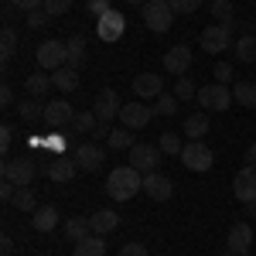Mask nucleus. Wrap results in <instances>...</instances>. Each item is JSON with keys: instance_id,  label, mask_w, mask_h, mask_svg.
Here are the masks:
<instances>
[{"instance_id": "f257e3e1", "label": "nucleus", "mask_w": 256, "mask_h": 256, "mask_svg": "<svg viewBox=\"0 0 256 256\" xmlns=\"http://www.w3.org/2000/svg\"><path fill=\"white\" fill-rule=\"evenodd\" d=\"M137 192H144V174H140L137 168L123 164V168H113L110 171V178H106V195L113 198V202H130Z\"/></svg>"}, {"instance_id": "f03ea898", "label": "nucleus", "mask_w": 256, "mask_h": 256, "mask_svg": "<svg viewBox=\"0 0 256 256\" xmlns=\"http://www.w3.org/2000/svg\"><path fill=\"white\" fill-rule=\"evenodd\" d=\"M140 14H144V24H147L154 34L171 31V24H174V10H171L168 0H147V4L140 7Z\"/></svg>"}, {"instance_id": "7ed1b4c3", "label": "nucleus", "mask_w": 256, "mask_h": 256, "mask_svg": "<svg viewBox=\"0 0 256 256\" xmlns=\"http://www.w3.org/2000/svg\"><path fill=\"white\" fill-rule=\"evenodd\" d=\"M198 106L202 110H212V113H222L232 106V89L222 86V82H208V86H198Z\"/></svg>"}, {"instance_id": "20e7f679", "label": "nucleus", "mask_w": 256, "mask_h": 256, "mask_svg": "<svg viewBox=\"0 0 256 256\" xmlns=\"http://www.w3.org/2000/svg\"><path fill=\"white\" fill-rule=\"evenodd\" d=\"M34 58H38V65L44 68V72H58L62 65H68V44H65V41L48 38V41H41V44H38Z\"/></svg>"}, {"instance_id": "39448f33", "label": "nucleus", "mask_w": 256, "mask_h": 256, "mask_svg": "<svg viewBox=\"0 0 256 256\" xmlns=\"http://www.w3.org/2000/svg\"><path fill=\"white\" fill-rule=\"evenodd\" d=\"M38 178V164L31 158H7L4 160V181H14L18 188H31Z\"/></svg>"}, {"instance_id": "423d86ee", "label": "nucleus", "mask_w": 256, "mask_h": 256, "mask_svg": "<svg viewBox=\"0 0 256 256\" xmlns=\"http://www.w3.org/2000/svg\"><path fill=\"white\" fill-rule=\"evenodd\" d=\"M181 164L188 168V171H212V164H216V154H212V147L208 144H202V140H188L184 144V150H181Z\"/></svg>"}, {"instance_id": "0eeeda50", "label": "nucleus", "mask_w": 256, "mask_h": 256, "mask_svg": "<svg viewBox=\"0 0 256 256\" xmlns=\"http://www.w3.org/2000/svg\"><path fill=\"white\" fill-rule=\"evenodd\" d=\"M150 120H154V106H147V102H123V110H120V123L134 134L144 130Z\"/></svg>"}, {"instance_id": "6e6552de", "label": "nucleus", "mask_w": 256, "mask_h": 256, "mask_svg": "<svg viewBox=\"0 0 256 256\" xmlns=\"http://www.w3.org/2000/svg\"><path fill=\"white\" fill-rule=\"evenodd\" d=\"M120 110H123V102H120L116 89H99L96 92V99H92V113L99 116L102 126H110V120L120 116Z\"/></svg>"}, {"instance_id": "1a4fd4ad", "label": "nucleus", "mask_w": 256, "mask_h": 256, "mask_svg": "<svg viewBox=\"0 0 256 256\" xmlns=\"http://www.w3.org/2000/svg\"><path fill=\"white\" fill-rule=\"evenodd\" d=\"M158 164H160L158 144H137V147H130V168H137L140 174L158 171Z\"/></svg>"}, {"instance_id": "9d476101", "label": "nucleus", "mask_w": 256, "mask_h": 256, "mask_svg": "<svg viewBox=\"0 0 256 256\" xmlns=\"http://www.w3.org/2000/svg\"><path fill=\"white\" fill-rule=\"evenodd\" d=\"M123 31H126V18H123L120 10H110V14L96 18V34H99V41L113 44V41L123 38Z\"/></svg>"}, {"instance_id": "9b49d317", "label": "nucleus", "mask_w": 256, "mask_h": 256, "mask_svg": "<svg viewBox=\"0 0 256 256\" xmlns=\"http://www.w3.org/2000/svg\"><path fill=\"white\" fill-rule=\"evenodd\" d=\"M72 120H76V110L68 99H48L44 102V123L48 126L62 130V126H72Z\"/></svg>"}, {"instance_id": "f8f14e48", "label": "nucleus", "mask_w": 256, "mask_h": 256, "mask_svg": "<svg viewBox=\"0 0 256 256\" xmlns=\"http://www.w3.org/2000/svg\"><path fill=\"white\" fill-rule=\"evenodd\" d=\"M198 44L208 52V55H222L226 48H232V34L222 28V24H208L205 31H202V38H198Z\"/></svg>"}, {"instance_id": "ddd939ff", "label": "nucleus", "mask_w": 256, "mask_h": 256, "mask_svg": "<svg viewBox=\"0 0 256 256\" xmlns=\"http://www.w3.org/2000/svg\"><path fill=\"white\" fill-rule=\"evenodd\" d=\"M144 195L150 202H168L174 195V181L168 174H160V171H150V174H144Z\"/></svg>"}, {"instance_id": "4468645a", "label": "nucleus", "mask_w": 256, "mask_h": 256, "mask_svg": "<svg viewBox=\"0 0 256 256\" xmlns=\"http://www.w3.org/2000/svg\"><path fill=\"white\" fill-rule=\"evenodd\" d=\"M232 192L242 205H256V168H239L236 178H232Z\"/></svg>"}, {"instance_id": "2eb2a0df", "label": "nucleus", "mask_w": 256, "mask_h": 256, "mask_svg": "<svg viewBox=\"0 0 256 256\" xmlns=\"http://www.w3.org/2000/svg\"><path fill=\"white\" fill-rule=\"evenodd\" d=\"M41 171L48 174V181H55V184H68V181L76 178V171H79V164H76V158H65V154H58V158L48 160Z\"/></svg>"}, {"instance_id": "dca6fc26", "label": "nucleus", "mask_w": 256, "mask_h": 256, "mask_svg": "<svg viewBox=\"0 0 256 256\" xmlns=\"http://www.w3.org/2000/svg\"><path fill=\"white\" fill-rule=\"evenodd\" d=\"M188 68H192V48L188 44H174V48H168V55H164V72H171V76H188Z\"/></svg>"}, {"instance_id": "f3484780", "label": "nucleus", "mask_w": 256, "mask_h": 256, "mask_svg": "<svg viewBox=\"0 0 256 256\" xmlns=\"http://www.w3.org/2000/svg\"><path fill=\"white\" fill-rule=\"evenodd\" d=\"M134 96H137V99H158V96H164V79H160L158 72H140L137 79H134Z\"/></svg>"}, {"instance_id": "a211bd4d", "label": "nucleus", "mask_w": 256, "mask_h": 256, "mask_svg": "<svg viewBox=\"0 0 256 256\" xmlns=\"http://www.w3.org/2000/svg\"><path fill=\"white\" fill-rule=\"evenodd\" d=\"M72 158H76V164H79V171H99L102 160H106V154H102L99 144H79Z\"/></svg>"}, {"instance_id": "6ab92c4d", "label": "nucleus", "mask_w": 256, "mask_h": 256, "mask_svg": "<svg viewBox=\"0 0 256 256\" xmlns=\"http://www.w3.org/2000/svg\"><path fill=\"white\" fill-rule=\"evenodd\" d=\"M250 242H253V226L250 222H236L229 229V239H226V250H232L239 256H250Z\"/></svg>"}, {"instance_id": "aec40b11", "label": "nucleus", "mask_w": 256, "mask_h": 256, "mask_svg": "<svg viewBox=\"0 0 256 256\" xmlns=\"http://www.w3.org/2000/svg\"><path fill=\"white\" fill-rule=\"evenodd\" d=\"M31 226H34L38 232H52V229L58 226V208H55V205H38V208L31 212Z\"/></svg>"}, {"instance_id": "412c9836", "label": "nucleus", "mask_w": 256, "mask_h": 256, "mask_svg": "<svg viewBox=\"0 0 256 256\" xmlns=\"http://www.w3.org/2000/svg\"><path fill=\"white\" fill-rule=\"evenodd\" d=\"M232 55H236L242 65H253L256 62V34L253 31H246V34H239V38L232 41Z\"/></svg>"}, {"instance_id": "4be33fe9", "label": "nucleus", "mask_w": 256, "mask_h": 256, "mask_svg": "<svg viewBox=\"0 0 256 256\" xmlns=\"http://www.w3.org/2000/svg\"><path fill=\"white\" fill-rule=\"evenodd\" d=\"M48 89H55V82H52V76H48L44 68H41V72H31V76L24 79V92L34 96V99L48 96Z\"/></svg>"}, {"instance_id": "5701e85b", "label": "nucleus", "mask_w": 256, "mask_h": 256, "mask_svg": "<svg viewBox=\"0 0 256 256\" xmlns=\"http://www.w3.org/2000/svg\"><path fill=\"white\" fill-rule=\"evenodd\" d=\"M89 226H92L96 236H106V232H113V229L120 226V216L113 212V208H99V212L89 216Z\"/></svg>"}, {"instance_id": "b1692460", "label": "nucleus", "mask_w": 256, "mask_h": 256, "mask_svg": "<svg viewBox=\"0 0 256 256\" xmlns=\"http://www.w3.org/2000/svg\"><path fill=\"white\" fill-rule=\"evenodd\" d=\"M52 82H55L58 92H76L79 89V72L72 65H62L58 72H52Z\"/></svg>"}, {"instance_id": "393cba45", "label": "nucleus", "mask_w": 256, "mask_h": 256, "mask_svg": "<svg viewBox=\"0 0 256 256\" xmlns=\"http://www.w3.org/2000/svg\"><path fill=\"white\" fill-rule=\"evenodd\" d=\"M232 102L242 110H256V82H236L232 86Z\"/></svg>"}, {"instance_id": "a878e982", "label": "nucleus", "mask_w": 256, "mask_h": 256, "mask_svg": "<svg viewBox=\"0 0 256 256\" xmlns=\"http://www.w3.org/2000/svg\"><path fill=\"white\" fill-rule=\"evenodd\" d=\"M76 256H106V239L102 236H86L76 242Z\"/></svg>"}, {"instance_id": "bb28decb", "label": "nucleus", "mask_w": 256, "mask_h": 256, "mask_svg": "<svg viewBox=\"0 0 256 256\" xmlns=\"http://www.w3.org/2000/svg\"><path fill=\"white\" fill-rule=\"evenodd\" d=\"M106 147H110V150H130V147H137V140H134V130H126V126H120V130H110V137H106Z\"/></svg>"}, {"instance_id": "cd10ccee", "label": "nucleus", "mask_w": 256, "mask_h": 256, "mask_svg": "<svg viewBox=\"0 0 256 256\" xmlns=\"http://www.w3.org/2000/svg\"><path fill=\"white\" fill-rule=\"evenodd\" d=\"M158 150H160V154H168V158H181V150H184V140H181V134H174V130L160 134Z\"/></svg>"}, {"instance_id": "c85d7f7f", "label": "nucleus", "mask_w": 256, "mask_h": 256, "mask_svg": "<svg viewBox=\"0 0 256 256\" xmlns=\"http://www.w3.org/2000/svg\"><path fill=\"white\" fill-rule=\"evenodd\" d=\"M18 110H20V120L24 123H38V120H44V102L34 96H28L24 102H18Z\"/></svg>"}, {"instance_id": "c756f323", "label": "nucleus", "mask_w": 256, "mask_h": 256, "mask_svg": "<svg viewBox=\"0 0 256 256\" xmlns=\"http://www.w3.org/2000/svg\"><path fill=\"white\" fill-rule=\"evenodd\" d=\"M205 134H208V116L205 113H195V116L184 120V137L188 140H205Z\"/></svg>"}, {"instance_id": "7c9ffc66", "label": "nucleus", "mask_w": 256, "mask_h": 256, "mask_svg": "<svg viewBox=\"0 0 256 256\" xmlns=\"http://www.w3.org/2000/svg\"><path fill=\"white\" fill-rule=\"evenodd\" d=\"M65 236L72 239V242H79V239L92 236V226H89V218H82V216H72L68 222H65Z\"/></svg>"}, {"instance_id": "2f4dec72", "label": "nucleus", "mask_w": 256, "mask_h": 256, "mask_svg": "<svg viewBox=\"0 0 256 256\" xmlns=\"http://www.w3.org/2000/svg\"><path fill=\"white\" fill-rule=\"evenodd\" d=\"M10 205H14L18 212H34V208H38V195H34V188H18L14 198H10Z\"/></svg>"}, {"instance_id": "473e14b6", "label": "nucleus", "mask_w": 256, "mask_h": 256, "mask_svg": "<svg viewBox=\"0 0 256 256\" xmlns=\"http://www.w3.org/2000/svg\"><path fill=\"white\" fill-rule=\"evenodd\" d=\"M14 55H18V31L14 28H4L0 31V58L10 62Z\"/></svg>"}, {"instance_id": "72a5a7b5", "label": "nucleus", "mask_w": 256, "mask_h": 256, "mask_svg": "<svg viewBox=\"0 0 256 256\" xmlns=\"http://www.w3.org/2000/svg\"><path fill=\"white\" fill-rule=\"evenodd\" d=\"M72 130H76V134H96V130H99V116L92 113V110H89V113H76Z\"/></svg>"}, {"instance_id": "f704fd0d", "label": "nucleus", "mask_w": 256, "mask_h": 256, "mask_svg": "<svg viewBox=\"0 0 256 256\" xmlns=\"http://www.w3.org/2000/svg\"><path fill=\"white\" fill-rule=\"evenodd\" d=\"M178 102H181V99H178L174 92L158 96V102H154V116H174V113H178Z\"/></svg>"}, {"instance_id": "c9c22d12", "label": "nucleus", "mask_w": 256, "mask_h": 256, "mask_svg": "<svg viewBox=\"0 0 256 256\" xmlns=\"http://www.w3.org/2000/svg\"><path fill=\"white\" fill-rule=\"evenodd\" d=\"M65 44H68V65L76 68V65L86 58V38H82V34H76V38L65 41Z\"/></svg>"}, {"instance_id": "e433bc0d", "label": "nucleus", "mask_w": 256, "mask_h": 256, "mask_svg": "<svg viewBox=\"0 0 256 256\" xmlns=\"http://www.w3.org/2000/svg\"><path fill=\"white\" fill-rule=\"evenodd\" d=\"M212 20L216 24L232 20V0H212Z\"/></svg>"}, {"instance_id": "4c0bfd02", "label": "nucleus", "mask_w": 256, "mask_h": 256, "mask_svg": "<svg viewBox=\"0 0 256 256\" xmlns=\"http://www.w3.org/2000/svg\"><path fill=\"white\" fill-rule=\"evenodd\" d=\"M174 96L188 102V99H195V96H198V86H195L192 79H188V76H181V79L174 82Z\"/></svg>"}, {"instance_id": "58836bf2", "label": "nucleus", "mask_w": 256, "mask_h": 256, "mask_svg": "<svg viewBox=\"0 0 256 256\" xmlns=\"http://www.w3.org/2000/svg\"><path fill=\"white\" fill-rule=\"evenodd\" d=\"M44 10H48L52 18H62V14L72 10V0H44Z\"/></svg>"}, {"instance_id": "ea45409f", "label": "nucleus", "mask_w": 256, "mask_h": 256, "mask_svg": "<svg viewBox=\"0 0 256 256\" xmlns=\"http://www.w3.org/2000/svg\"><path fill=\"white\" fill-rule=\"evenodd\" d=\"M48 18H52V14H48L44 7H41V10H31V14H28V28H31V31H41V28L48 24Z\"/></svg>"}, {"instance_id": "a19ab883", "label": "nucleus", "mask_w": 256, "mask_h": 256, "mask_svg": "<svg viewBox=\"0 0 256 256\" xmlns=\"http://www.w3.org/2000/svg\"><path fill=\"white\" fill-rule=\"evenodd\" d=\"M168 4H171V10H174V14H192V10L202 7V0H168Z\"/></svg>"}, {"instance_id": "79ce46f5", "label": "nucleus", "mask_w": 256, "mask_h": 256, "mask_svg": "<svg viewBox=\"0 0 256 256\" xmlns=\"http://www.w3.org/2000/svg\"><path fill=\"white\" fill-rule=\"evenodd\" d=\"M212 76H216V82L229 86V82H232V65H229V62H218L216 68H212Z\"/></svg>"}, {"instance_id": "37998d69", "label": "nucleus", "mask_w": 256, "mask_h": 256, "mask_svg": "<svg viewBox=\"0 0 256 256\" xmlns=\"http://www.w3.org/2000/svg\"><path fill=\"white\" fill-rule=\"evenodd\" d=\"M14 130H18L14 123H4V126H0V150H4V154H7L10 144H14Z\"/></svg>"}, {"instance_id": "c03bdc74", "label": "nucleus", "mask_w": 256, "mask_h": 256, "mask_svg": "<svg viewBox=\"0 0 256 256\" xmlns=\"http://www.w3.org/2000/svg\"><path fill=\"white\" fill-rule=\"evenodd\" d=\"M10 7H18V10H24V14H31V10H41L44 7V0H7Z\"/></svg>"}, {"instance_id": "a18cd8bd", "label": "nucleus", "mask_w": 256, "mask_h": 256, "mask_svg": "<svg viewBox=\"0 0 256 256\" xmlns=\"http://www.w3.org/2000/svg\"><path fill=\"white\" fill-rule=\"evenodd\" d=\"M86 7H89V14H96V18H102V14H110L113 7H110V0H86Z\"/></svg>"}, {"instance_id": "49530a36", "label": "nucleus", "mask_w": 256, "mask_h": 256, "mask_svg": "<svg viewBox=\"0 0 256 256\" xmlns=\"http://www.w3.org/2000/svg\"><path fill=\"white\" fill-rule=\"evenodd\" d=\"M0 106H4V110L18 106V102H14V89H10V82H4V86H0Z\"/></svg>"}, {"instance_id": "de8ad7c7", "label": "nucleus", "mask_w": 256, "mask_h": 256, "mask_svg": "<svg viewBox=\"0 0 256 256\" xmlns=\"http://www.w3.org/2000/svg\"><path fill=\"white\" fill-rule=\"evenodd\" d=\"M120 256H150V253H147L144 242H126V246L120 250Z\"/></svg>"}, {"instance_id": "09e8293b", "label": "nucleus", "mask_w": 256, "mask_h": 256, "mask_svg": "<svg viewBox=\"0 0 256 256\" xmlns=\"http://www.w3.org/2000/svg\"><path fill=\"white\" fill-rule=\"evenodd\" d=\"M14 192H18V184H14V181H4V184H0V198H4V202H10Z\"/></svg>"}, {"instance_id": "8fccbe9b", "label": "nucleus", "mask_w": 256, "mask_h": 256, "mask_svg": "<svg viewBox=\"0 0 256 256\" xmlns=\"http://www.w3.org/2000/svg\"><path fill=\"white\" fill-rule=\"evenodd\" d=\"M0 253H4V256L14 253V239H10V236H0Z\"/></svg>"}, {"instance_id": "3c124183", "label": "nucleus", "mask_w": 256, "mask_h": 256, "mask_svg": "<svg viewBox=\"0 0 256 256\" xmlns=\"http://www.w3.org/2000/svg\"><path fill=\"white\" fill-rule=\"evenodd\" d=\"M222 28H226V31H229V34H232V38H236L239 34V20L232 18V20H226V24H222Z\"/></svg>"}, {"instance_id": "603ef678", "label": "nucleus", "mask_w": 256, "mask_h": 256, "mask_svg": "<svg viewBox=\"0 0 256 256\" xmlns=\"http://www.w3.org/2000/svg\"><path fill=\"white\" fill-rule=\"evenodd\" d=\"M246 164L256 168V144H250V150H246Z\"/></svg>"}, {"instance_id": "864d4df0", "label": "nucleus", "mask_w": 256, "mask_h": 256, "mask_svg": "<svg viewBox=\"0 0 256 256\" xmlns=\"http://www.w3.org/2000/svg\"><path fill=\"white\" fill-rule=\"evenodd\" d=\"M126 4H130V7H144L147 0H126Z\"/></svg>"}, {"instance_id": "5fc2aeb1", "label": "nucleus", "mask_w": 256, "mask_h": 256, "mask_svg": "<svg viewBox=\"0 0 256 256\" xmlns=\"http://www.w3.org/2000/svg\"><path fill=\"white\" fill-rule=\"evenodd\" d=\"M218 256H239V253H232V250H222V253H218Z\"/></svg>"}, {"instance_id": "6e6d98bb", "label": "nucleus", "mask_w": 256, "mask_h": 256, "mask_svg": "<svg viewBox=\"0 0 256 256\" xmlns=\"http://www.w3.org/2000/svg\"><path fill=\"white\" fill-rule=\"evenodd\" d=\"M250 212H256V205H250Z\"/></svg>"}]
</instances>
